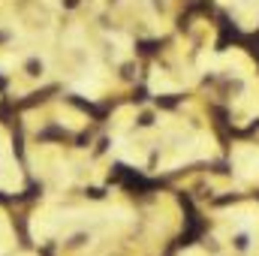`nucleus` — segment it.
I'll return each mask as SVG.
<instances>
[{
  "instance_id": "1",
  "label": "nucleus",
  "mask_w": 259,
  "mask_h": 256,
  "mask_svg": "<svg viewBox=\"0 0 259 256\" xmlns=\"http://www.w3.org/2000/svg\"><path fill=\"white\" fill-rule=\"evenodd\" d=\"M238 172L244 178H259V151L256 148H238Z\"/></svg>"
}]
</instances>
